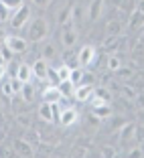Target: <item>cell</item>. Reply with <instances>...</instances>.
I'll return each mask as SVG.
<instances>
[{
  "label": "cell",
  "instance_id": "e575fe53",
  "mask_svg": "<svg viewBox=\"0 0 144 158\" xmlns=\"http://www.w3.org/2000/svg\"><path fill=\"white\" fill-rule=\"evenodd\" d=\"M2 93L4 95H8V98H12L14 93H12V85H10V81H6L4 85H2Z\"/></svg>",
  "mask_w": 144,
  "mask_h": 158
},
{
  "label": "cell",
  "instance_id": "836d02e7",
  "mask_svg": "<svg viewBox=\"0 0 144 158\" xmlns=\"http://www.w3.org/2000/svg\"><path fill=\"white\" fill-rule=\"evenodd\" d=\"M10 85H12V93L16 95V93H20V87H23V81H19L16 77L10 79Z\"/></svg>",
  "mask_w": 144,
  "mask_h": 158
},
{
  "label": "cell",
  "instance_id": "484cf974",
  "mask_svg": "<svg viewBox=\"0 0 144 158\" xmlns=\"http://www.w3.org/2000/svg\"><path fill=\"white\" fill-rule=\"evenodd\" d=\"M47 83H51V85H59V77H57L55 67H49V69H47Z\"/></svg>",
  "mask_w": 144,
  "mask_h": 158
},
{
  "label": "cell",
  "instance_id": "7a4b0ae2",
  "mask_svg": "<svg viewBox=\"0 0 144 158\" xmlns=\"http://www.w3.org/2000/svg\"><path fill=\"white\" fill-rule=\"evenodd\" d=\"M93 63H98V53H95V49H93L91 45H85L79 49L77 53V65L81 67H91Z\"/></svg>",
  "mask_w": 144,
  "mask_h": 158
},
{
  "label": "cell",
  "instance_id": "d590c367",
  "mask_svg": "<svg viewBox=\"0 0 144 158\" xmlns=\"http://www.w3.org/2000/svg\"><path fill=\"white\" fill-rule=\"evenodd\" d=\"M104 156H116V154H118V150H114V148H112L110 150V146H106V150H104Z\"/></svg>",
  "mask_w": 144,
  "mask_h": 158
},
{
  "label": "cell",
  "instance_id": "1f68e13d",
  "mask_svg": "<svg viewBox=\"0 0 144 158\" xmlns=\"http://www.w3.org/2000/svg\"><path fill=\"white\" fill-rule=\"evenodd\" d=\"M144 156V150L140 148V146H136V148L128 150V158H142Z\"/></svg>",
  "mask_w": 144,
  "mask_h": 158
},
{
  "label": "cell",
  "instance_id": "5b68a950",
  "mask_svg": "<svg viewBox=\"0 0 144 158\" xmlns=\"http://www.w3.org/2000/svg\"><path fill=\"white\" fill-rule=\"evenodd\" d=\"M31 69H33V77L39 79V81H47V69H49V63H47L45 59H37L31 65Z\"/></svg>",
  "mask_w": 144,
  "mask_h": 158
},
{
  "label": "cell",
  "instance_id": "4fadbf2b",
  "mask_svg": "<svg viewBox=\"0 0 144 158\" xmlns=\"http://www.w3.org/2000/svg\"><path fill=\"white\" fill-rule=\"evenodd\" d=\"M91 112H93V116L98 118V120H106V118L112 116V107H110V103H102V106L91 107Z\"/></svg>",
  "mask_w": 144,
  "mask_h": 158
},
{
  "label": "cell",
  "instance_id": "5bb4252c",
  "mask_svg": "<svg viewBox=\"0 0 144 158\" xmlns=\"http://www.w3.org/2000/svg\"><path fill=\"white\" fill-rule=\"evenodd\" d=\"M112 4L116 6L118 10H122V12H128V14H130L132 10L136 8L134 0H112Z\"/></svg>",
  "mask_w": 144,
  "mask_h": 158
},
{
  "label": "cell",
  "instance_id": "2e32d148",
  "mask_svg": "<svg viewBox=\"0 0 144 158\" xmlns=\"http://www.w3.org/2000/svg\"><path fill=\"white\" fill-rule=\"evenodd\" d=\"M102 8H104V0H93L91 6H89V19L98 20L102 16Z\"/></svg>",
  "mask_w": 144,
  "mask_h": 158
},
{
  "label": "cell",
  "instance_id": "cb8c5ba5",
  "mask_svg": "<svg viewBox=\"0 0 144 158\" xmlns=\"http://www.w3.org/2000/svg\"><path fill=\"white\" fill-rule=\"evenodd\" d=\"M0 59H2V63H10V61L14 59V53L10 51L6 45H2L0 47Z\"/></svg>",
  "mask_w": 144,
  "mask_h": 158
},
{
  "label": "cell",
  "instance_id": "f35d334b",
  "mask_svg": "<svg viewBox=\"0 0 144 158\" xmlns=\"http://www.w3.org/2000/svg\"><path fill=\"white\" fill-rule=\"evenodd\" d=\"M19 122H20V124H23V126H28V120H27V118H24V116H20V118H19Z\"/></svg>",
  "mask_w": 144,
  "mask_h": 158
},
{
  "label": "cell",
  "instance_id": "74e56055",
  "mask_svg": "<svg viewBox=\"0 0 144 158\" xmlns=\"http://www.w3.org/2000/svg\"><path fill=\"white\" fill-rule=\"evenodd\" d=\"M33 2L39 6V8H47V6H49V0H33Z\"/></svg>",
  "mask_w": 144,
  "mask_h": 158
},
{
  "label": "cell",
  "instance_id": "83f0119b",
  "mask_svg": "<svg viewBox=\"0 0 144 158\" xmlns=\"http://www.w3.org/2000/svg\"><path fill=\"white\" fill-rule=\"evenodd\" d=\"M122 95H124V98H128V99H136V95H138V93H136L134 87H130V85H124V87H122Z\"/></svg>",
  "mask_w": 144,
  "mask_h": 158
},
{
  "label": "cell",
  "instance_id": "30bf717a",
  "mask_svg": "<svg viewBox=\"0 0 144 158\" xmlns=\"http://www.w3.org/2000/svg\"><path fill=\"white\" fill-rule=\"evenodd\" d=\"M75 41H77L75 28H71V27L63 28V35H61V43H63V47H65V49H71V47L75 45Z\"/></svg>",
  "mask_w": 144,
  "mask_h": 158
},
{
  "label": "cell",
  "instance_id": "e0dca14e",
  "mask_svg": "<svg viewBox=\"0 0 144 158\" xmlns=\"http://www.w3.org/2000/svg\"><path fill=\"white\" fill-rule=\"evenodd\" d=\"M39 116H41V120H45V122H53V110H51V103L43 102L41 106H39Z\"/></svg>",
  "mask_w": 144,
  "mask_h": 158
},
{
  "label": "cell",
  "instance_id": "7402d4cb",
  "mask_svg": "<svg viewBox=\"0 0 144 158\" xmlns=\"http://www.w3.org/2000/svg\"><path fill=\"white\" fill-rule=\"evenodd\" d=\"M59 91H61V95H65V98H71L73 95V85H71V81L67 79V81H59Z\"/></svg>",
  "mask_w": 144,
  "mask_h": 158
},
{
  "label": "cell",
  "instance_id": "4316f807",
  "mask_svg": "<svg viewBox=\"0 0 144 158\" xmlns=\"http://www.w3.org/2000/svg\"><path fill=\"white\" fill-rule=\"evenodd\" d=\"M93 95H98V98H102L104 102H108V99H112V93L108 91L106 87H93Z\"/></svg>",
  "mask_w": 144,
  "mask_h": 158
},
{
  "label": "cell",
  "instance_id": "9c48e42d",
  "mask_svg": "<svg viewBox=\"0 0 144 158\" xmlns=\"http://www.w3.org/2000/svg\"><path fill=\"white\" fill-rule=\"evenodd\" d=\"M14 77L19 79V81H23V83L31 81V79H33V69H31V65H27V63L16 65V73H14Z\"/></svg>",
  "mask_w": 144,
  "mask_h": 158
},
{
  "label": "cell",
  "instance_id": "3957f363",
  "mask_svg": "<svg viewBox=\"0 0 144 158\" xmlns=\"http://www.w3.org/2000/svg\"><path fill=\"white\" fill-rule=\"evenodd\" d=\"M4 41V45L8 47L10 51L14 53V55H20V53H27V47H28V41L24 37H19V35H8V37L2 39Z\"/></svg>",
  "mask_w": 144,
  "mask_h": 158
},
{
  "label": "cell",
  "instance_id": "4dcf8cb0",
  "mask_svg": "<svg viewBox=\"0 0 144 158\" xmlns=\"http://www.w3.org/2000/svg\"><path fill=\"white\" fill-rule=\"evenodd\" d=\"M10 14H12V12H10V10L0 2V23H6V20L10 19Z\"/></svg>",
  "mask_w": 144,
  "mask_h": 158
},
{
  "label": "cell",
  "instance_id": "8992f818",
  "mask_svg": "<svg viewBox=\"0 0 144 158\" xmlns=\"http://www.w3.org/2000/svg\"><path fill=\"white\" fill-rule=\"evenodd\" d=\"M79 120V114H77V110H73V107H67V110H63V112L59 114V124L61 126H73L75 122Z\"/></svg>",
  "mask_w": 144,
  "mask_h": 158
},
{
  "label": "cell",
  "instance_id": "52a82bcc",
  "mask_svg": "<svg viewBox=\"0 0 144 158\" xmlns=\"http://www.w3.org/2000/svg\"><path fill=\"white\" fill-rule=\"evenodd\" d=\"M91 93H93L91 85H77V87H73V95H71V98H73L75 102H89Z\"/></svg>",
  "mask_w": 144,
  "mask_h": 158
},
{
  "label": "cell",
  "instance_id": "6da1fadb",
  "mask_svg": "<svg viewBox=\"0 0 144 158\" xmlns=\"http://www.w3.org/2000/svg\"><path fill=\"white\" fill-rule=\"evenodd\" d=\"M28 28V39L31 41H43L49 33V24H47L45 19H28V23L24 24Z\"/></svg>",
  "mask_w": 144,
  "mask_h": 158
},
{
  "label": "cell",
  "instance_id": "277c9868",
  "mask_svg": "<svg viewBox=\"0 0 144 158\" xmlns=\"http://www.w3.org/2000/svg\"><path fill=\"white\" fill-rule=\"evenodd\" d=\"M28 19H31V10H28L27 4H23L20 8H16L12 14H10V27L12 28H23L24 24L28 23Z\"/></svg>",
  "mask_w": 144,
  "mask_h": 158
},
{
  "label": "cell",
  "instance_id": "ffe728a7",
  "mask_svg": "<svg viewBox=\"0 0 144 158\" xmlns=\"http://www.w3.org/2000/svg\"><path fill=\"white\" fill-rule=\"evenodd\" d=\"M20 95H23L24 102H33V98H35V89H33V85H31V81L23 83V87H20Z\"/></svg>",
  "mask_w": 144,
  "mask_h": 158
},
{
  "label": "cell",
  "instance_id": "ba28073f",
  "mask_svg": "<svg viewBox=\"0 0 144 158\" xmlns=\"http://www.w3.org/2000/svg\"><path fill=\"white\" fill-rule=\"evenodd\" d=\"M14 152L20 154V156H33L35 150L28 140H14Z\"/></svg>",
  "mask_w": 144,
  "mask_h": 158
},
{
  "label": "cell",
  "instance_id": "8fae6325",
  "mask_svg": "<svg viewBox=\"0 0 144 158\" xmlns=\"http://www.w3.org/2000/svg\"><path fill=\"white\" fill-rule=\"evenodd\" d=\"M59 98H61V91L57 85H47L45 91H43V102H47V103H55Z\"/></svg>",
  "mask_w": 144,
  "mask_h": 158
},
{
  "label": "cell",
  "instance_id": "9a60e30c",
  "mask_svg": "<svg viewBox=\"0 0 144 158\" xmlns=\"http://www.w3.org/2000/svg\"><path fill=\"white\" fill-rule=\"evenodd\" d=\"M134 132H136V124H132V122H130V124H126L124 128H122V132H120V142L126 144V142L134 136Z\"/></svg>",
  "mask_w": 144,
  "mask_h": 158
},
{
  "label": "cell",
  "instance_id": "7c38bea8",
  "mask_svg": "<svg viewBox=\"0 0 144 158\" xmlns=\"http://www.w3.org/2000/svg\"><path fill=\"white\" fill-rule=\"evenodd\" d=\"M142 27V10L140 8H134L130 12V23H128V31H134V28H140Z\"/></svg>",
  "mask_w": 144,
  "mask_h": 158
},
{
  "label": "cell",
  "instance_id": "ac0fdd59",
  "mask_svg": "<svg viewBox=\"0 0 144 158\" xmlns=\"http://www.w3.org/2000/svg\"><path fill=\"white\" fill-rule=\"evenodd\" d=\"M81 77H83V69L71 67V71H69V81H71V85H73V87L81 85Z\"/></svg>",
  "mask_w": 144,
  "mask_h": 158
},
{
  "label": "cell",
  "instance_id": "d6986e66",
  "mask_svg": "<svg viewBox=\"0 0 144 158\" xmlns=\"http://www.w3.org/2000/svg\"><path fill=\"white\" fill-rule=\"evenodd\" d=\"M118 43H120V39H118L116 35H108V39L104 41V49H106L108 53H114L118 49Z\"/></svg>",
  "mask_w": 144,
  "mask_h": 158
},
{
  "label": "cell",
  "instance_id": "8d00e7d4",
  "mask_svg": "<svg viewBox=\"0 0 144 158\" xmlns=\"http://www.w3.org/2000/svg\"><path fill=\"white\" fill-rule=\"evenodd\" d=\"M6 73H8V71H6V63H0V81L6 77Z\"/></svg>",
  "mask_w": 144,
  "mask_h": 158
},
{
  "label": "cell",
  "instance_id": "44dd1931",
  "mask_svg": "<svg viewBox=\"0 0 144 158\" xmlns=\"http://www.w3.org/2000/svg\"><path fill=\"white\" fill-rule=\"evenodd\" d=\"M124 28V24L120 23V20H110V23L106 24V31L108 35H116V37H120V31Z\"/></svg>",
  "mask_w": 144,
  "mask_h": 158
},
{
  "label": "cell",
  "instance_id": "f1b7e54d",
  "mask_svg": "<svg viewBox=\"0 0 144 158\" xmlns=\"http://www.w3.org/2000/svg\"><path fill=\"white\" fill-rule=\"evenodd\" d=\"M120 65H122V63H120V59H118V55H110V59H108V69L116 71Z\"/></svg>",
  "mask_w": 144,
  "mask_h": 158
},
{
  "label": "cell",
  "instance_id": "603a6c76",
  "mask_svg": "<svg viewBox=\"0 0 144 158\" xmlns=\"http://www.w3.org/2000/svg\"><path fill=\"white\" fill-rule=\"evenodd\" d=\"M55 71H57V77H59V81H67V79H69V71H71V67L67 65V63H63V65L55 67Z\"/></svg>",
  "mask_w": 144,
  "mask_h": 158
},
{
  "label": "cell",
  "instance_id": "f546056e",
  "mask_svg": "<svg viewBox=\"0 0 144 158\" xmlns=\"http://www.w3.org/2000/svg\"><path fill=\"white\" fill-rule=\"evenodd\" d=\"M116 73H118V77H122V79H130L132 77V69H130V67H118V69H116Z\"/></svg>",
  "mask_w": 144,
  "mask_h": 158
},
{
  "label": "cell",
  "instance_id": "d4e9b609",
  "mask_svg": "<svg viewBox=\"0 0 144 158\" xmlns=\"http://www.w3.org/2000/svg\"><path fill=\"white\" fill-rule=\"evenodd\" d=\"M0 2H2V4H4L6 8L10 10V12H14V10H16V8H20V6L24 4L23 0H0Z\"/></svg>",
  "mask_w": 144,
  "mask_h": 158
},
{
  "label": "cell",
  "instance_id": "ab89813d",
  "mask_svg": "<svg viewBox=\"0 0 144 158\" xmlns=\"http://www.w3.org/2000/svg\"><path fill=\"white\" fill-rule=\"evenodd\" d=\"M2 39H4V31H2V28H0V41H2Z\"/></svg>",
  "mask_w": 144,
  "mask_h": 158
},
{
  "label": "cell",
  "instance_id": "d6a6232c",
  "mask_svg": "<svg viewBox=\"0 0 144 158\" xmlns=\"http://www.w3.org/2000/svg\"><path fill=\"white\" fill-rule=\"evenodd\" d=\"M43 55H45V61L47 59H53V57H55V47H53V45H45Z\"/></svg>",
  "mask_w": 144,
  "mask_h": 158
}]
</instances>
